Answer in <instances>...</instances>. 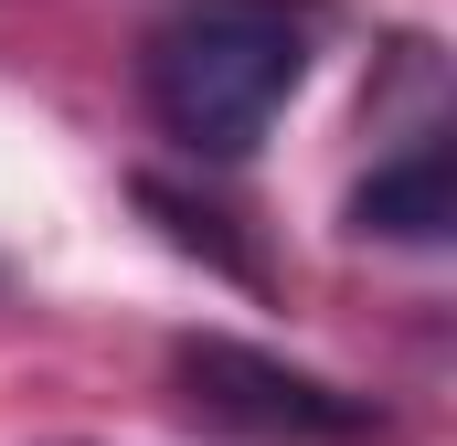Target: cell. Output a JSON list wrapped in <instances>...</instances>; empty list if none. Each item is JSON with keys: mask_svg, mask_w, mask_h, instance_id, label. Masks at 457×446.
I'll return each mask as SVG.
<instances>
[{"mask_svg": "<svg viewBox=\"0 0 457 446\" xmlns=\"http://www.w3.org/2000/svg\"><path fill=\"white\" fill-rule=\"evenodd\" d=\"M170 372H181L192 415H213V425H234V436H255V446H383L372 393H341V383L255 351V340L203 330V340L170 351Z\"/></svg>", "mask_w": 457, "mask_h": 446, "instance_id": "obj_2", "label": "cell"}, {"mask_svg": "<svg viewBox=\"0 0 457 446\" xmlns=\"http://www.w3.org/2000/svg\"><path fill=\"white\" fill-rule=\"evenodd\" d=\"M309 86V21L287 0H181L138 43V96L192 160H245Z\"/></svg>", "mask_w": 457, "mask_h": 446, "instance_id": "obj_1", "label": "cell"}, {"mask_svg": "<svg viewBox=\"0 0 457 446\" xmlns=\"http://www.w3.org/2000/svg\"><path fill=\"white\" fill-rule=\"evenodd\" d=\"M447 128H426V138H404L361 192H351V234H372V244H447Z\"/></svg>", "mask_w": 457, "mask_h": 446, "instance_id": "obj_3", "label": "cell"}]
</instances>
